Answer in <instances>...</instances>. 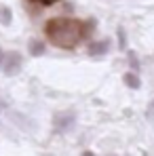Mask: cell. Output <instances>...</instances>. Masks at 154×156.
<instances>
[{
    "label": "cell",
    "instance_id": "cell-1",
    "mask_svg": "<svg viewBox=\"0 0 154 156\" xmlns=\"http://www.w3.org/2000/svg\"><path fill=\"white\" fill-rule=\"evenodd\" d=\"M84 34V26L74 19H53L47 23V36L53 44L61 49H72Z\"/></svg>",
    "mask_w": 154,
    "mask_h": 156
},
{
    "label": "cell",
    "instance_id": "cell-4",
    "mask_svg": "<svg viewBox=\"0 0 154 156\" xmlns=\"http://www.w3.org/2000/svg\"><path fill=\"white\" fill-rule=\"evenodd\" d=\"M110 49V42L108 40H97V42H91L89 44V53L91 55H106Z\"/></svg>",
    "mask_w": 154,
    "mask_h": 156
},
{
    "label": "cell",
    "instance_id": "cell-3",
    "mask_svg": "<svg viewBox=\"0 0 154 156\" xmlns=\"http://www.w3.org/2000/svg\"><path fill=\"white\" fill-rule=\"evenodd\" d=\"M19 68H21V57H19L17 53H6L4 59H2V70H4L9 76H13V74L19 72Z\"/></svg>",
    "mask_w": 154,
    "mask_h": 156
},
{
    "label": "cell",
    "instance_id": "cell-11",
    "mask_svg": "<svg viewBox=\"0 0 154 156\" xmlns=\"http://www.w3.org/2000/svg\"><path fill=\"white\" fill-rule=\"evenodd\" d=\"M82 156H95V154H93V152H84Z\"/></svg>",
    "mask_w": 154,
    "mask_h": 156
},
{
    "label": "cell",
    "instance_id": "cell-6",
    "mask_svg": "<svg viewBox=\"0 0 154 156\" xmlns=\"http://www.w3.org/2000/svg\"><path fill=\"white\" fill-rule=\"evenodd\" d=\"M123 80H125V84H127L129 89H137V87H139V76H137L135 72H127V74L123 76Z\"/></svg>",
    "mask_w": 154,
    "mask_h": 156
},
{
    "label": "cell",
    "instance_id": "cell-5",
    "mask_svg": "<svg viewBox=\"0 0 154 156\" xmlns=\"http://www.w3.org/2000/svg\"><path fill=\"white\" fill-rule=\"evenodd\" d=\"M27 49H30V55H42L45 53V42L42 40H30V44H27Z\"/></svg>",
    "mask_w": 154,
    "mask_h": 156
},
{
    "label": "cell",
    "instance_id": "cell-8",
    "mask_svg": "<svg viewBox=\"0 0 154 156\" xmlns=\"http://www.w3.org/2000/svg\"><path fill=\"white\" fill-rule=\"evenodd\" d=\"M129 63H131V72L137 74V70H139V59L135 57V53H129Z\"/></svg>",
    "mask_w": 154,
    "mask_h": 156
},
{
    "label": "cell",
    "instance_id": "cell-12",
    "mask_svg": "<svg viewBox=\"0 0 154 156\" xmlns=\"http://www.w3.org/2000/svg\"><path fill=\"white\" fill-rule=\"evenodd\" d=\"M42 2H45V4H49V2H53V0H42Z\"/></svg>",
    "mask_w": 154,
    "mask_h": 156
},
{
    "label": "cell",
    "instance_id": "cell-7",
    "mask_svg": "<svg viewBox=\"0 0 154 156\" xmlns=\"http://www.w3.org/2000/svg\"><path fill=\"white\" fill-rule=\"evenodd\" d=\"M11 19H13V13H11V9L9 6H4V4H0V23H11Z\"/></svg>",
    "mask_w": 154,
    "mask_h": 156
},
{
    "label": "cell",
    "instance_id": "cell-10",
    "mask_svg": "<svg viewBox=\"0 0 154 156\" xmlns=\"http://www.w3.org/2000/svg\"><path fill=\"white\" fill-rule=\"evenodd\" d=\"M148 118H150V120H154V101L150 104V108H148Z\"/></svg>",
    "mask_w": 154,
    "mask_h": 156
},
{
    "label": "cell",
    "instance_id": "cell-9",
    "mask_svg": "<svg viewBox=\"0 0 154 156\" xmlns=\"http://www.w3.org/2000/svg\"><path fill=\"white\" fill-rule=\"evenodd\" d=\"M118 47L125 49L127 47V36H125V30H118Z\"/></svg>",
    "mask_w": 154,
    "mask_h": 156
},
{
    "label": "cell",
    "instance_id": "cell-2",
    "mask_svg": "<svg viewBox=\"0 0 154 156\" xmlns=\"http://www.w3.org/2000/svg\"><path fill=\"white\" fill-rule=\"evenodd\" d=\"M72 125H74V114H72V112H57V114L53 116V127H55L57 133L68 131Z\"/></svg>",
    "mask_w": 154,
    "mask_h": 156
}]
</instances>
